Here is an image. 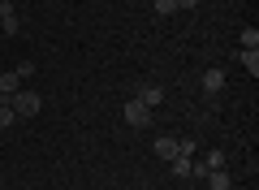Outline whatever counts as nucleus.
<instances>
[{
	"label": "nucleus",
	"mask_w": 259,
	"mask_h": 190,
	"mask_svg": "<svg viewBox=\"0 0 259 190\" xmlns=\"http://www.w3.org/2000/svg\"><path fill=\"white\" fill-rule=\"evenodd\" d=\"M9 108H13V117H35V112L44 108V100H39L35 91H13Z\"/></svg>",
	"instance_id": "obj_1"
},
{
	"label": "nucleus",
	"mask_w": 259,
	"mask_h": 190,
	"mask_svg": "<svg viewBox=\"0 0 259 190\" xmlns=\"http://www.w3.org/2000/svg\"><path fill=\"white\" fill-rule=\"evenodd\" d=\"M121 117H125V126H134V130H147L151 126V108L143 100H130L125 108H121Z\"/></svg>",
	"instance_id": "obj_2"
},
{
	"label": "nucleus",
	"mask_w": 259,
	"mask_h": 190,
	"mask_svg": "<svg viewBox=\"0 0 259 190\" xmlns=\"http://www.w3.org/2000/svg\"><path fill=\"white\" fill-rule=\"evenodd\" d=\"M0 30H5L9 39H13V35L22 30V26H18V9H13L9 0H0Z\"/></svg>",
	"instance_id": "obj_3"
},
{
	"label": "nucleus",
	"mask_w": 259,
	"mask_h": 190,
	"mask_svg": "<svg viewBox=\"0 0 259 190\" xmlns=\"http://www.w3.org/2000/svg\"><path fill=\"white\" fill-rule=\"evenodd\" d=\"M13 91H22V78H18L13 69H5V73H0V104H9Z\"/></svg>",
	"instance_id": "obj_4"
},
{
	"label": "nucleus",
	"mask_w": 259,
	"mask_h": 190,
	"mask_svg": "<svg viewBox=\"0 0 259 190\" xmlns=\"http://www.w3.org/2000/svg\"><path fill=\"white\" fill-rule=\"evenodd\" d=\"M203 91L216 100V95L225 91V69H207V73H203Z\"/></svg>",
	"instance_id": "obj_5"
},
{
	"label": "nucleus",
	"mask_w": 259,
	"mask_h": 190,
	"mask_svg": "<svg viewBox=\"0 0 259 190\" xmlns=\"http://www.w3.org/2000/svg\"><path fill=\"white\" fill-rule=\"evenodd\" d=\"M233 61H242V65H246V73L255 78V73H259V48H242V52L233 56Z\"/></svg>",
	"instance_id": "obj_6"
},
{
	"label": "nucleus",
	"mask_w": 259,
	"mask_h": 190,
	"mask_svg": "<svg viewBox=\"0 0 259 190\" xmlns=\"http://www.w3.org/2000/svg\"><path fill=\"white\" fill-rule=\"evenodd\" d=\"M207 186H212V190H233V177H229V173H225V169H212V173H207Z\"/></svg>",
	"instance_id": "obj_7"
},
{
	"label": "nucleus",
	"mask_w": 259,
	"mask_h": 190,
	"mask_svg": "<svg viewBox=\"0 0 259 190\" xmlns=\"http://www.w3.org/2000/svg\"><path fill=\"white\" fill-rule=\"evenodd\" d=\"M134 100H143V104H147V108H156V104L164 100V87H143L139 95H134Z\"/></svg>",
	"instance_id": "obj_8"
},
{
	"label": "nucleus",
	"mask_w": 259,
	"mask_h": 190,
	"mask_svg": "<svg viewBox=\"0 0 259 190\" xmlns=\"http://www.w3.org/2000/svg\"><path fill=\"white\" fill-rule=\"evenodd\" d=\"M156 156L160 160H173L177 156V138H156Z\"/></svg>",
	"instance_id": "obj_9"
},
{
	"label": "nucleus",
	"mask_w": 259,
	"mask_h": 190,
	"mask_svg": "<svg viewBox=\"0 0 259 190\" xmlns=\"http://www.w3.org/2000/svg\"><path fill=\"white\" fill-rule=\"evenodd\" d=\"M242 48H259V30H255V26L242 30Z\"/></svg>",
	"instance_id": "obj_10"
},
{
	"label": "nucleus",
	"mask_w": 259,
	"mask_h": 190,
	"mask_svg": "<svg viewBox=\"0 0 259 190\" xmlns=\"http://www.w3.org/2000/svg\"><path fill=\"white\" fill-rule=\"evenodd\" d=\"M151 9H156V18H168V13H173L177 5H173V0H156V5H151Z\"/></svg>",
	"instance_id": "obj_11"
},
{
	"label": "nucleus",
	"mask_w": 259,
	"mask_h": 190,
	"mask_svg": "<svg viewBox=\"0 0 259 190\" xmlns=\"http://www.w3.org/2000/svg\"><path fill=\"white\" fill-rule=\"evenodd\" d=\"M13 121H18V117H13V108H9V104H0V130H9Z\"/></svg>",
	"instance_id": "obj_12"
},
{
	"label": "nucleus",
	"mask_w": 259,
	"mask_h": 190,
	"mask_svg": "<svg viewBox=\"0 0 259 190\" xmlns=\"http://www.w3.org/2000/svg\"><path fill=\"white\" fill-rule=\"evenodd\" d=\"M203 164H207V169H225V151H207Z\"/></svg>",
	"instance_id": "obj_13"
},
{
	"label": "nucleus",
	"mask_w": 259,
	"mask_h": 190,
	"mask_svg": "<svg viewBox=\"0 0 259 190\" xmlns=\"http://www.w3.org/2000/svg\"><path fill=\"white\" fill-rule=\"evenodd\" d=\"M13 73H18V78H30V73H35V61H22L18 69H13Z\"/></svg>",
	"instance_id": "obj_14"
},
{
	"label": "nucleus",
	"mask_w": 259,
	"mask_h": 190,
	"mask_svg": "<svg viewBox=\"0 0 259 190\" xmlns=\"http://www.w3.org/2000/svg\"><path fill=\"white\" fill-rule=\"evenodd\" d=\"M177 9H199V0H173Z\"/></svg>",
	"instance_id": "obj_15"
}]
</instances>
